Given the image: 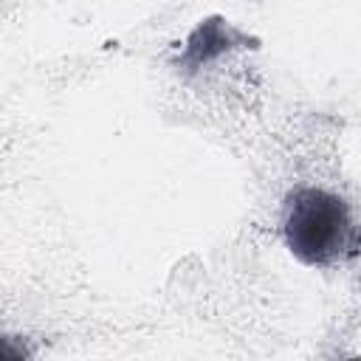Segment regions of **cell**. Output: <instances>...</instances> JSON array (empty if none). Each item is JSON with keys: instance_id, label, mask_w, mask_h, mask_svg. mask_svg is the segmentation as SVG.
Instances as JSON below:
<instances>
[{"instance_id": "2", "label": "cell", "mask_w": 361, "mask_h": 361, "mask_svg": "<svg viewBox=\"0 0 361 361\" xmlns=\"http://www.w3.org/2000/svg\"><path fill=\"white\" fill-rule=\"evenodd\" d=\"M237 42H245V37L237 34V31H234L228 23H223L220 17H212V20L200 23V25L192 31V37L186 39V51H183V56H180V65H183L186 71L203 68L206 62L217 59L223 51H228V48L237 45Z\"/></svg>"}, {"instance_id": "1", "label": "cell", "mask_w": 361, "mask_h": 361, "mask_svg": "<svg viewBox=\"0 0 361 361\" xmlns=\"http://www.w3.org/2000/svg\"><path fill=\"white\" fill-rule=\"evenodd\" d=\"M282 234L290 254L305 265L327 268L361 251V228L344 197L316 186H299L288 195Z\"/></svg>"}]
</instances>
